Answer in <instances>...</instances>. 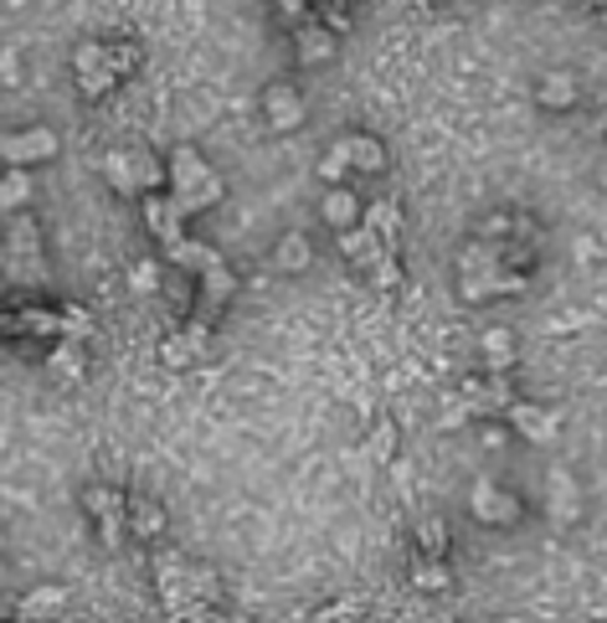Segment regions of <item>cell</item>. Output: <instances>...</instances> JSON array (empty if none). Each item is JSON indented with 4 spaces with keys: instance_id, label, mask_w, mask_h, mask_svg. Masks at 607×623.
<instances>
[{
    "instance_id": "36",
    "label": "cell",
    "mask_w": 607,
    "mask_h": 623,
    "mask_svg": "<svg viewBox=\"0 0 607 623\" xmlns=\"http://www.w3.org/2000/svg\"><path fill=\"white\" fill-rule=\"evenodd\" d=\"M57 315H62V340H83L88 346V336H93V315H88L83 304H62Z\"/></svg>"
},
{
    "instance_id": "41",
    "label": "cell",
    "mask_w": 607,
    "mask_h": 623,
    "mask_svg": "<svg viewBox=\"0 0 607 623\" xmlns=\"http://www.w3.org/2000/svg\"><path fill=\"white\" fill-rule=\"evenodd\" d=\"M587 5H597V11H607V0H587Z\"/></svg>"
},
{
    "instance_id": "38",
    "label": "cell",
    "mask_w": 607,
    "mask_h": 623,
    "mask_svg": "<svg viewBox=\"0 0 607 623\" xmlns=\"http://www.w3.org/2000/svg\"><path fill=\"white\" fill-rule=\"evenodd\" d=\"M371 284L381 288V294H391V288H402V258H397V253L381 258V263L371 269Z\"/></svg>"
},
{
    "instance_id": "5",
    "label": "cell",
    "mask_w": 607,
    "mask_h": 623,
    "mask_svg": "<svg viewBox=\"0 0 607 623\" xmlns=\"http://www.w3.org/2000/svg\"><path fill=\"white\" fill-rule=\"evenodd\" d=\"M463 412L469 418H500L509 403H515V387H509V376H490V371H479V376H463L454 392Z\"/></svg>"
},
{
    "instance_id": "32",
    "label": "cell",
    "mask_w": 607,
    "mask_h": 623,
    "mask_svg": "<svg viewBox=\"0 0 607 623\" xmlns=\"http://www.w3.org/2000/svg\"><path fill=\"white\" fill-rule=\"evenodd\" d=\"M454 263H458V273H494V269H505V263H500V248H494V242H479V237H473Z\"/></svg>"
},
{
    "instance_id": "30",
    "label": "cell",
    "mask_w": 607,
    "mask_h": 623,
    "mask_svg": "<svg viewBox=\"0 0 607 623\" xmlns=\"http://www.w3.org/2000/svg\"><path fill=\"white\" fill-rule=\"evenodd\" d=\"M366 598L360 592H345V598H335V603H324V608H314L309 613V623H360L366 619Z\"/></svg>"
},
{
    "instance_id": "28",
    "label": "cell",
    "mask_w": 607,
    "mask_h": 623,
    "mask_svg": "<svg viewBox=\"0 0 607 623\" xmlns=\"http://www.w3.org/2000/svg\"><path fill=\"white\" fill-rule=\"evenodd\" d=\"M412 541H417V556L443 562V556H448V521H443V516H422V521L412 525Z\"/></svg>"
},
{
    "instance_id": "40",
    "label": "cell",
    "mask_w": 607,
    "mask_h": 623,
    "mask_svg": "<svg viewBox=\"0 0 607 623\" xmlns=\"http://www.w3.org/2000/svg\"><path fill=\"white\" fill-rule=\"evenodd\" d=\"M479 439L490 443V449H500V443H505V422H484V428H479Z\"/></svg>"
},
{
    "instance_id": "16",
    "label": "cell",
    "mask_w": 607,
    "mask_h": 623,
    "mask_svg": "<svg viewBox=\"0 0 607 623\" xmlns=\"http://www.w3.org/2000/svg\"><path fill=\"white\" fill-rule=\"evenodd\" d=\"M479 361H484V371H490V376H509V371H515V361H520L515 330H505V325L484 330V336H479Z\"/></svg>"
},
{
    "instance_id": "26",
    "label": "cell",
    "mask_w": 607,
    "mask_h": 623,
    "mask_svg": "<svg viewBox=\"0 0 607 623\" xmlns=\"http://www.w3.org/2000/svg\"><path fill=\"white\" fill-rule=\"evenodd\" d=\"M165 263H175V269H186V273H206L211 263H221V253L206 248V242H196V237H175L165 248Z\"/></svg>"
},
{
    "instance_id": "20",
    "label": "cell",
    "mask_w": 607,
    "mask_h": 623,
    "mask_svg": "<svg viewBox=\"0 0 607 623\" xmlns=\"http://www.w3.org/2000/svg\"><path fill=\"white\" fill-rule=\"evenodd\" d=\"M360 227H371V233L381 237V248L397 253V242H402V206L391 202V196H376V202L360 212Z\"/></svg>"
},
{
    "instance_id": "4",
    "label": "cell",
    "mask_w": 607,
    "mask_h": 623,
    "mask_svg": "<svg viewBox=\"0 0 607 623\" xmlns=\"http://www.w3.org/2000/svg\"><path fill=\"white\" fill-rule=\"evenodd\" d=\"M160 603H165L170 613H181V608H191V603L217 608L221 603V573L217 567H202V562H186V573L160 588Z\"/></svg>"
},
{
    "instance_id": "2",
    "label": "cell",
    "mask_w": 607,
    "mask_h": 623,
    "mask_svg": "<svg viewBox=\"0 0 607 623\" xmlns=\"http://www.w3.org/2000/svg\"><path fill=\"white\" fill-rule=\"evenodd\" d=\"M469 516L479 525H494V531H515L525 521V500L515 489L494 485V479H473L469 485Z\"/></svg>"
},
{
    "instance_id": "12",
    "label": "cell",
    "mask_w": 607,
    "mask_h": 623,
    "mask_svg": "<svg viewBox=\"0 0 607 623\" xmlns=\"http://www.w3.org/2000/svg\"><path fill=\"white\" fill-rule=\"evenodd\" d=\"M263 118H268V129L288 135V129H299L304 118H309V103H304V93L288 83V78H273V83L263 88Z\"/></svg>"
},
{
    "instance_id": "25",
    "label": "cell",
    "mask_w": 607,
    "mask_h": 623,
    "mask_svg": "<svg viewBox=\"0 0 607 623\" xmlns=\"http://www.w3.org/2000/svg\"><path fill=\"white\" fill-rule=\"evenodd\" d=\"M68 608V588H57V582H42V588H32L26 598L16 603V619H42L51 623L57 613Z\"/></svg>"
},
{
    "instance_id": "7",
    "label": "cell",
    "mask_w": 607,
    "mask_h": 623,
    "mask_svg": "<svg viewBox=\"0 0 607 623\" xmlns=\"http://www.w3.org/2000/svg\"><path fill=\"white\" fill-rule=\"evenodd\" d=\"M546 521L557 525V531H572L582 521V485H576V474L566 464L546 469Z\"/></svg>"
},
{
    "instance_id": "34",
    "label": "cell",
    "mask_w": 607,
    "mask_h": 623,
    "mask_svg": "<svg viewBox=\"0 0 607 623\" xmlns=\"http://www.w3.org/2000/svg\"><path fill=\"white\" fill-rule=\"evenodd\" d=\"M108 47V68H114V78L124 83V78H135L139 63H145V52L135 47V42H103Z\"/></svg>"
},
{
    "instance_id": "27",
    "label": "cell",
    "mask_w": 607,
    "mask_h": 623,
    "mask_svg": "<svg viewBox=\"0 0 607 623\" xmlns=\"http://www.w3.org/2000/svg\"><path fill=\"white\" fill-rule=\"evenodd\" d=\"M99 170H103V181H108V191H114V196H139L135 155H129V150H108Z\"/></svg>"
},
{
    "instance_id": "43",
    "label": "cell",
    "mask_w": 607,
    "mask_h": 623,
    "mask_svg": "<svg viewBox=\"0 0 607 623\" xmlns=\"http://www.w3.org/2000/svg\"><path fill=\"white\" fill-rule=\"evenodd\" d=\"M330 5H345V0H330Z\"/></svg>"
},
{
    "instance_id": "10",
    "label": "cell",
    "mask_w": 607,
    "mask_h": 623,
    "mask_svg": "<svg viewBox=\"0 0 607 623\" xmlns=\"http://www.w3.org/2000/svg\"><path fill=\"white\" fill-rule=\"evenodd\" d=\"M206 351H211V325L191 320V325H181L175 336L160 340V366H165V371H186V366H196V361H206Z\"/></svg>"
},
{
    "instance_id": "17",
    "label": "cell",
    "mask_w": 607,
    "mask_h": 623,
    "mask_svg": "<svg viewBox=\"0 0 607 623\" xmlns=\"http://www.w3.org/2000/svg\"><path fill=\"white\" fill-rule=\"evenodd\" d=\"M360 212H366V202L355 196V191H345V185H330L320 202V217L330 233H351V227H360Z\"/></svg>"
},
{
    "instance_id": "18",
    "label": "cell",
    "mask_w": 607,
    "mask_h": 623,
    "mask_svg": "<svg viewBox=\"0 0 607 623\" xmlns=\"http://www.w3.org/2000/svg\"><path fill=\"white\" fill-rule=\"evenodd\" d=\"M340 237V253H345V263L360 273H371L381 258H387V248H381V237L371 233V227H351V233H335Z\"/></svg>"
},
{
    "instance_id": "35",
    "label": "cell",
    "mask_w": 607,
    "mask_h": 623,
    "mask_svg": "<svg viewBox=\"0 0 607 623\" xmlns=\"http://www.w3.org/2000/svg\"><path fill=\"white\" fill-rule=\"evenodd\" d=\"M135 155V181H139V191H160V185H165V166H160V160H154L150 150H129Z\"/></svg>"
},
{
    "instance_id": "23",
    "label": "cell",
    "mask_w": 607,
    "mask_h": 623,
    "mask_svg": "<svg viewBox=\"0 0 607 623\" xmlns=\"http://www.w3.org/2000/svg\"><path fill=\"white\" fill-rule=\"evenodd\" d=\"M47 371L57 382H83L88 376V346L83 340H57L47 351Z\"/></svg>"
},
{
    "instance_id": "13",
    "label": "cell",
    "mask_w": 607,
    "mask_h": 623,
    "mask_svg": "<svg viewBox=\"0 0 607 623\" xmlns=\"http://www.w3.org/2000/svg\"><path fill=\"white\" fill-rule=\"evenodd\" d=\"M536 109H546V114H566V109H576L582 103V83H576L572 68H551L536 78Z\"/></svg>"
},
{
    "instance_id": "6",
    "label": "cell",
    "mask_w": 607,
    "mask_h": 623,
    "mask_svg": "<svg viewBox=\"0 0 607 623\" xmlns=\"http://www.w3.org/2000/svg\"><path fill=\"white\" fill-rule=\"evenodd\" d=\"M83 510L99 521V541L103 546H118L124 531H129V495L114 485H93L83 489Z\"/></svg>"
},
{
    "instance_id": "42",
    "label": "cell",
    "mask_w": 607,
    "mask_h": 623,
    "mask_svg": "<svg viewBox=\"0 0 607 623\" xmlns=\"http://www.w3.org/2000/svg\"><path fill=\"white\" fill-rule=\"evenodd\" d=\"M16 623H42V619H16Z\"/></svg>"
},
{
    "instance_id": "24",
    "label": "cell",
    "mask_w": 607,
    "mask_h": 623,
    "mask_svg": "<svg viewBox=\"0 0 607 623\" xmlns=\"http://www.w3.org/2000/svg\"><path fill=\"white\" fill-rule=\"evenodd\" d=\"M268 263H273L278 273H304L309 263H314V242H309L304 233H284L278 242H273Z\"/></svg>"
},
{
    "instance_id": "3",
    "label": "cell",
    "mask_w": 607,
    "mask_h": 623,
    "mask_svg": "<svg viewBox=\"0 0 607 623\" xmlns=\"http://www.w3.org/2000/svg\"><path fill=\"white\" fill-rule=\"evenodd\" d=\"M57 150H62V139H57V129H47V124H32V129H11V135H0V160H5L11 170L47 166V160H57Z\"/></svg>"
},
{
    "instance_id": "9",
    "label": "cell",
    "mask_w": 607,
    "mask_h": 623,
    "mask_svg": "<svg viewBox=\"0 0 607 623\" xmlns=\"http://www.w3.org/2000/svg\"><path fill=\"white\" fill-rule=\"evenodd\" d=\"M473 237H479V242H494V248H505V242H536L540 227H536L530 212H520V206H500V212H484V217H479Z\"/></svg>"
},
{
    "instance_id": "31",
    "label": "cell",
    "mask_w": 607,
    "mask_h": 623,
    "mask_svg": "<svg viewBox=\"0 0 607 623\" xmlns=\"http://www.w3.org/2000/svg\"><path fill=\"white\" fill-rule=\"evenodd\" d=\"M32 196H36L32 170H5V175H0V212H21Z\"/></svg>"
},
{
    "instance_id": "39",
    "label": "cell",
    "mask_w": 607,
    "mask_h": 623,
    "mask_svg": "<svg viewBox=\"0 0 607 623\" xmlns=\"http://www.w3.org/2000/svg\"><path fill=\"white\" fill-rule=\"evenodd\" d=\"M345 175H351V166H345V155L330 145V150L320 155V181H324V191H330V185H345Z\"/></svg>"
},
{
    "instance_id": "21",
    "label": "cell",
    "mask_w": 607,
    "mask_h": 623,
    "mask_svg": "<svg viewBox=\"0 0 607 623\" xmlns=\"http://www.w3.org/2000/svg\"><path fill=\"white\" fill-rule=\"evenodd\" d=\"M196 279H202V320L211 325V309L232 304V294H237V273L227 269V258H221V263H211V269L196 273Z\"/></svg>"
},
{
    "instance_id": "22",
    "label": "cell",
    "mask_w": 607,
    "mask_h": 623,
    "mask_svg": "<svg viewBox=\"0 0 607 623\" xmlns=\"http://www.w3.org/2000/svg\"><path fill=\"white\" fill-rule=\"evenodd\" d=\"M294 42H299V68H320V63H330L335 57V32H324L320 21H304L299 32H294Z\"/></svg>"
},
{
    "instance_id": "33",
    "label": "cell",
    "mask_w": 607,
    "mask_h": 623,
    "mask_svg": "<svg viewBox=\"0 0 607 623\" xmlns=\"http://www.w3.org/2000/svg\"><path fill=\"white\" fill-rule=\"evenodd\" d=\"M397 449H402V433H397V422L391 418H381L371 428V439H366V454H371V464H391Z\"/></svg>"
},
{
    "instance_id": "1",
    "label": "cell",
    "mask_w": 607,
    "mask_h": 623,
    "mask_svg": "<svg viewBox=\"0 0 607 623\" xmlns=\"http://www.w3.org/2000/svg\"><path fill=\"white\" fill-rule=\"evenodd\" d=\"M0 269H5V279H11V284H21V288H36L42 279H47V258H42V227H36L26 212H16V217H11V227H5Z\"/></svg>"
},
{
    "instance_id": "11",
    "label": "cell",
    "mask_w": 607,
    "mask_h": 623,
    "mask_svg": "<svg viewBox=\"0 0 607 623\" xmlns=\"http://www.w3.org/2000/svg\"><path fill=\"white\" fill-rule=\"evenodd\" d=\"M211 175H217V170L206 166V155L196 150V145H175V150H170V160H165V185H170V196H175V202H186L191 191H202Z\"/></svg>"
},
{
    "instance_id": "37",
    "label": "cell",
    "mask_w": 607,
    "mask_h": 623,
    "mask_svg": "<svg viewBox=\"0 0 607 623\" xmlns=\"http://www.w3.org/2000/svg\"><path fill=\"white\" fill-rule=\"evenodd\" d=\"M160 284H165V279H160V263H154V258H139L135 269H129V288H135V294H160Z\"/></svg>"
},
{
    "instance_id": "44",
    "label": "cell",
    "mask_w": 607,
    "mask_h": 623,
    "mask_svg": "<svg viewBox=\"0 0 607 623\" xmlns=\"http://www.w3.org/2000/svg\"><path fill=\"white\" fill-rule=\"evenodd\" d=\"M603 26H607V11H603Z\"/></svg>"
},
{
    "instance_id": "8",
    "label": "cell",
    "mask_w": 607,
    "mask_h": 623,
    "mask_svg": "<svg viewBox=\"0 0 607 623\" xmlns=\"http://www.w3.org/2000/svg\"><path fill=\"white\" fill-rule=\"evenodd\" d=\"M500 418H505V428L520 433L525 443H557L561 439V412H551V407H540V403H525V397H515Z\"/></svg>"
},
{
    "instance_id": "29",
    "label": "cell",
    "mask_w": 607,
    "mask_h": 623,
    "mask_svg": "<svg viewBox=\"0 0 607 623\" xmlns=\"http://www.w3.org/2000/svg\"><path fill=\"white\" fill-rule=\"evenodd\" d=\"M412 588L417 592H448L454 588V567L433 562V556H412Z\"/></svg>"
},
{
    "instance_id": "14",
    "label": "cell",
    "mask_w": 607,
    "mask_h": 623,
    "mask_svg": "<svg viewBox=\"0 0 607 623\" xmlns=\"http://www.w3.org/2000/svg\"><path fill=\"white\" fill-rule=\"evenodd\" d=\"M139 212H145V233H150L154 242H160V248H170L175 237H186V233H181V227H186V212H181V206L170 202L165 191H154V196H145V206H139Z\"/></svg>"
},
{
    "instance_id": "19",
    "label": "cell",
    "mask_w": 607,
    "mask_h": 623,
    "mask_svg": "<svg viewBox=\"0 0 607 623\" xmlns=\"http://www.w3.org/2000/svg\"><path fill=\"white\" fill-rule=\"evenodd\" d=\"M165 506L160 500H145V495H129V531H135V541H145V546H160L165 541Z\"/></svg>"
},
{
    "instance_id": "15",
    "label": "cell",
    "mask_w": 607,
    "mask_h": 623,
    "mask_svg": "<svg viewBox=\"0 0 607 623\" xmlns=\"http://www.w3.org/2000/svg\"><path fill=\"white\" fill-rule=\"evenodd\" d=\"M335 150L345 155V166H351V170H366V175H381V170H387V160H391L387 145H381L376 135H366V129H351V135H340Z\"/></svg>"
}]
</instances>
